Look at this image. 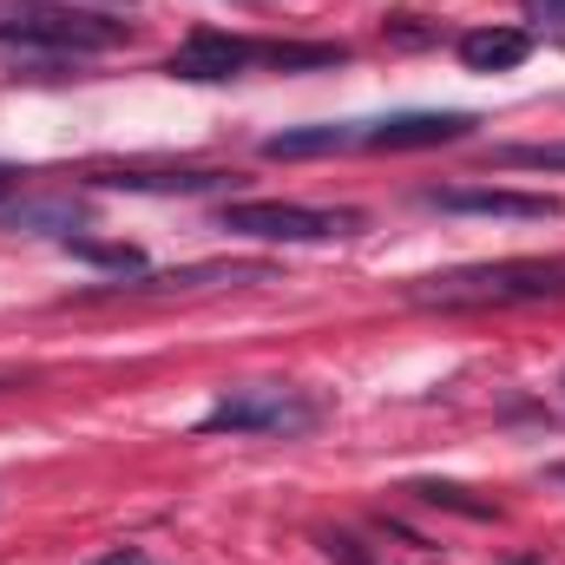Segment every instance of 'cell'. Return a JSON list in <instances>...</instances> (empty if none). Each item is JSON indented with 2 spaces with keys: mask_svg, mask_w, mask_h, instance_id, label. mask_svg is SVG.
<instances>
[{
  "mask_svg": "<svg viewBox=\"0 0 565 565\" xmlns=\"http://www.w3.org/2000/svg\"><path fill=\"white\" fill-rule=\"evenodd\" d=\"M99 191H151V198H198V191H224L237 184V171H145V164H119V171H93Z\"/></svg>",
  "mask_w": 565,
  "mask_h": 565,
  "instance_id": "ba28073f",
  "label": "cell"
},
{
  "mask_svg": "<svg viewBox=\"0 0 565 565\" xmlns=\"http://www.w3.org/2000/svg\"><path fill=\"white\" fill-rule=\"evenodd\" d=\"M526 7H540L546 20H565V0H526Z\"/></svg>",
  "mask_w": 565,
  "mask_h": 565,
  "instance_id": "e0dca14e",
  "label": "cell"
},
{
  "mask_svg": "<svg viewBox=\"0 0 565 565\" xmlns=\"http://www.w3.org/2000/svg\"><path fill=\"white\" fill-rule=\"evenodd\" d=\"M322 546H329V559H342V565H369L362 553H355V540H342V533H329Z\"/></svg>",
  "mask_w": 565,
  "mask_h": 565,
  "instance_id": "2e32d148",
  "label": "cell"
},
{
  "mask_svg": "<svg viewBox=\"0 0 565 565\" xmlns=\"http://www.w3.org/2000/svg\"><path fill=\"white\" fill-rule=\"evenodd\" d=\"M86 565H158L145 546H113V553H99V559H86Z\"/></svg>",
  "mask_w": 565,
  "mask_h": 565,
  "instance_id": "9a60e30c",
  "label": "cell"
},
{
  "mask_svg": "<svg viewBox=\"0 0 565 565\" xmlns=\"http://www.w3.org/2000/svg\"><path fill=\"white\" fill-rule=\"evenodd\" d=\"M250 66H277V73L349 66V46H335V40H237V33L204 26V33H191V40L164 60L171 79H237V73H250Z\"/></svg>",
  "mask_w": 565,
  "mask_h": 565,
  "instance_id": "3957f363",
  "label": "cell"
},
{
  "mask_svg": "<svg viewBox=\"0 0 565 565\" xmlns=\"http://www.w3.org/2000/svg\"><path fill=\"white\" fill-rule=\"evenodd\" d=\"M204 434H270V440H302L322 427V402L289 388V382H244V388H224L211 408H204Z\"/></svg>",
  "mask_w": 565,
  "mask_h": 565,
  "instance_id": "5b68a950",
  "label": "cell"
},
{
  "mask_svg": "<svg viewBox=\"0 0 565 565\" xmlns=\"http://www.w3.org/2000/svg\"><path fill=\"white\" fill-rule=\"evenodd\" d=\"M473 113H382V119H329V126H289L264 139V158H335V151H427V145L473 139Z\"/></svg>",
  "mask_w": 565,
  "mask_h": 565,
  "instance_id": "6da1fadb",
  "label": "cell"
},
{
  "mask_svg": "<svg viewBox=\"0 0 565 565\" xmlns=\"http://www.w3.org/2000/svg\"><path fill=\"white\" fill-rule=\"evenodd\" d=\"M487 164L500 171H565V139H540V145H493Z\"/></svg>",
  "mask_w": 565,
  "mask_h": 565,
  "instance_id": "7c38bea8",
  "label": "cell"
},
{
  "mask_svg": "<svg viewBox=\"0 0 565 565\" xmlns=\"http://www.w3.org/2000/svg\"><path fill=\"white\" fill-rule=\"evenodd\" d=\"M66 244V257H79V264H99V270H119V277H139L145 257L132 244H93V237H60Z\"/></svg>",
  "mask_w": 565,
  "mask_h": 565,
  "instance_id": "4fadbf2b",
  "label": "cell"
},
{
  "mask_svg": "<svg viewBox=\"0 0 565 565\" xmlns=\"http://www.w3.org/2000/svg\"><path fill=\"white\" fill-rule=\"evenodd\" d=\"M454 53H460L467 73H507L533 53V33L526 26H473V33L454 40Z\"/></svg>",
  "mask_w": 565,
  "mask_h": 565,
  "instance_id": "9c48e42d",
  "label": "cell"
},
{
  "mask_svg": "<svg viewBox=\"0 0 565 565\" xmlns=\"http://www.w3.org/2000/svg\"><path fill=\"white\" fill-rule=\"evenodd\" d=\"M513 565H533V559H513Z\"/></svg>",
  "mask_w": 565,
  "mask_h": 565,
  "instance_id": "44dd1931",
  "label": "cell"
},
{
  "mask_svg": "<svg viewBox=\"0 0 565 565\" xmlns=\"http://www.w3.org/2000/svg\"><path fill=\"white\" fill-rule=\"evenodd\" d=\"M0 46L20 60H86V53L126 46V20H99V13L66 7V0H7Z\"/></svg>",
  "mask_w": 565,
  "mask_h": 565,
  "instance_id": "277c9868",
  "label": "cell"
},
{
  "mask_svg": "<svg viewBox=\"0 0 565 565\" xmlns=\"http://www.w3.org/2000/svg\"><path fill=\"white\" fill-rule=\"evenodd\" d=\"M66 7H73V0H66ZM106 7H132V0H106Z\"/></svg>",
  "mask_w": 565,
  "mask_h": 565,
  "instance_id": "ffe728a7",
  "label": "cell"
},
{
  "mask_svg": "<svg viewBox=\"0 0 565 565\" xmlns=\"http://www.w3.org/2000/svg\"><path fill=\"white\" fill-rule=\"evenodd\" d=\"M408 493L427 500V507H454V513H467V520H493V507H487V500H467V487H447V480H415Z\"/></svg>",
  "mask_w": 565,
  "mask_h": 565,
  "instance_id": "5bb4252c",
  "label": "cell"
},
{
  "mask_svg": "<svg viewBox=\"0 0 565 565\" xmlns=\"http://www.w3.org/2000/svg\"><path fill=\"white\" fill-rule=\"evenodd\" d=\"M7 191H20V171H13V164H0V198H7Z\"/></svg>",
  "mask_w": 565,
  "mask_h": 565,
  "instance_id": "ac0fdd59",
  "label": "cell"
},
{
  "mask_svg": "<svg viewBox=\"0 0 565 565\" xmlns=\"http://www.w3.org/2000/svg\"><path fill=\"white\" fill-rule=\"evenodd\" d=\"M415 309H526L565 302V257H507V264H467L440 277L408 282Z\"/></svg>",
  "mask_w": 565,
  "mask_h": 565,
  "instance_id": "7a4b0ae2",
  "label": "cell"
},
{
  "mask_svg": "<svg viewBox=\"0 0 565 565\" xmlns=\"http://www.w3.org/2000/svg\"><path fill=\"white\" fill-rule=\"evenodd\" d=\"M427 211H447V217H507V224H546L565 217L559 198H540V191H500V184H434L422 191Z\"/></svg>",
  "mask_w": 565,
  "mask_h": 565,
  "instance_id": "52a82bcc",
  "label": "cell"
},
{
  "mask_svg": "<svg viewBox=\"0 0 565 565\" xmlns=\"http://www.w3.org/2000/svg\"><path fill=\"white\" fill-rule=\"evenodd\" d=\"M264 264H191V270H164V277L132 282V296H178V289H217V282H264Z\"/></svg>",
  "mask_w": 565,
  "mask_h": 565,
  "instance_id": "30bf717a",
  "label": "cell"
},
{
  "mask_svg": "<svg viewBox=\"0 0 565 565\" xmlns=\"http://www.w3.org/2000/svg\"><path fill=\"white\" fill-rule=\"evenodd\" d=\"M79 217H86V211H79L73 198H40V204H13V211H0L7 231H53V237H73Z\"/></svg>",
  "mask_w": 565,
  "mask_h": 565,
  "instance_id": "8fae6325",
  "label": "cell"
},
{
  "mask_svg": "<svg viewBox=\"0 0 565 565\" xmlns=\"http://www.w3.org/2000/svg\"><path fill=\"white\" fill-rule=\"evenodd\" d=\"M546 480H559V487H565V460H553V467H546Z\"/></svg>",
  "mask_w": 565,
  "mask_h": 565,
  "instance_id": "d6986e66",
  "label": "cell"
},
{
  "mask_svg": "<svg viewBox=\"0 0 565 565\" xmlns=\"http://www.w3.org/2000/svg\"><path fill=\"white\" fill-rule=\"evenodd\" d=\"M217 224L237 231V237H257V244H335V237H355L369 217H362V211H322V204L250 198V204H224Z\"/></svg>",
  "mask_w": 565,
  "mask_h": 565,
  "instance_id": "8992f818",
  "label": "cell"
}]
</instances>
